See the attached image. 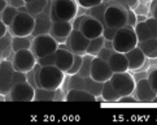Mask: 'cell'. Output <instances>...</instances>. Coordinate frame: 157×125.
Masks as SVG:
<instances>
[{
    "label": "cell",
    "mask_w": 157,
    "mask_h": 125,
    "mask_svg": "<svg viewBox=\"0 0 157 125\" xmlns=\"http://www.w3.org/2000/svg\"><path fill=\"white\" fill-rule=\"evenodd\" d=\"M138 46V37L134 27L125 25L117 30L114 38L112 39V47L116 52L126 54L134 47Z\"/></svg>",
    "instance_id": "obj_1"
},
{
    "label": "cell",
    "mask_w": 157,
    "mask_h": 125,
    "mask_svg": "<svg viewBox=\"0 0 157 125\" xmlns=\"http://www.w3.org/2000/svg\"><path fill=\"white\" fill-rule=\"evenodd\" d=\"M78 12L77 0H51V20L73 21Z\"/></svg>",
    "instance_id": "obj_2"
},
{
    "label": "cell",
    "mask_w": 157,
    "mask_h": 125,
    "mask_svg": "<svg viewBox=\"0 0 157 125\" xmlns=\"http://www.w3.org/2000/svg\"><path fill=\"white\" fill-rule=\"evenodd\" d=\"M103 25L114 29L127 25V9L120 4H109L103 13Z\"/></svg>",
    "instance_id": "obj_3"
},
{
    "label": "cell",
    "mask_w": 157,
    "mask_h": 125,
    "mask_svg": "<svg viewBox=\"0 0 157 125\" xmlns=\"http://www.w3.org/2000/svg\"><path fill=\"white\" fill-rule=\"evenodd\" d=\"M65 79V72L56 65L40 68V87L47 90H57L61 87Z\"/></svg>",
    "instance_id": "obj_4"
},
{
    "label": "cell",
    "mask_w": 157,
    "mask_h": 125,
    "mask_svg": "<svg viewBox=\"0 0 157 125\" xmlns=\"http://www.w3.org/2000/svg\"><path fill=\"white\" fill-rule=\"evenodd\" d=\"M35 27V17L27 12H18L8 29L13 37H30Z\"/></svg>",
    "instance_id": "obj_5"
},
{
    "label": "cell",
    "mask_w": 157,
    "mask_h": 125,
    "mask_svg": "<svg viewBox=\"0 0 157 125\" xmlns=\"http://www.w3.org/2000/svg\"><path fill=\"white\" fill-rule=\"evenodd\" d=\"M59 48V42L51 34H42L33 38L31 41V51L34 52L35 58H43L49 54L56 52Z\"/></svg>",
    "instance_id": "obj_6"
},
{
    "label": "cell",
    "mask_w": 157,
    "mask_h": 125,
    "mask_svg": "<svg viewBox=\"0 0 157 125\" xmlns=\"http://www.w3.org/2000/svg\"><path fill=\"white\" fill-rule=\"evenodd\" d=\"M110 83L114 87V90L118 93L121 96L125 95H132L134 90H135V79L134 77L127 72L123 73H113V76L110 77Z\"/></svg>",
    "instance_id": "obj_7"
},
{
    "label": "cell",
    "mask_w": 157,
    "mask_h": 125,
    "mask_svg": "<svg viewBox=\"0 0 157 125\" xmlns=\"http://www.w3.org/2000/svg\"><path fill=\"white\" fill-rule=\"evenodd\" d=\"M36 62H38V59L35 58L34 52L30 48H25L14 52L12 65L14 68V71L27 73L35 67Z\"/></svg>",
    "instance_id": "obj_8"
},
{
    "label": "cell",
    "mask_w": 157,
    "mask_h": 125,
    "mask_svg": "<svg viewBox=\"0 0 157 125\" xmlns=\"http://www.w3.org/2000/svg\"><path fill=\"white\" fill-rule=\"evenodd\" d=\"M9 99L13 102H33L35 96V87L29 82H20L12 86L9 91Z\"/></svg>",
    "instance_id": "obj_9"
},
{
    "label": "cell",
    "mask_w": 157,
    "mask_h": 125,
    "mask_svg": "<svg viewBox=\"0 0 157 125\" xmlns=\"http://www.w3.org/2000/svg\"><path fill=\"white\" fill-rule=\"evenodd\" d=\"M134 30L136 33L138 42H144L148 39L157 38V20L155 17H149V18L136 22L134 26Z\"/></svg>",
    "instance_id": "obj_10"
},
{
    "label": "cell",
    "mask_w": 157,
    "mask_h": 125,
    "mask_svg": "<svg viewBox=\"0 0 157 125\" xmlns=\"http://www.w3.org/2000/svg\"><path fill=\"white\" fill-rule=\"evenodd\" d=\"M79 30L82 31L83 35L91 41V39H95V38L103 35L104 25L100 20L95 18L92 16H85V18H83L82 24L79 26Z\"/></svg>",
    "instance_id": "obj_11"
},
{
    "label": "cell",
    "mask_w": 157,
    "mask_h": 125,
    "mask_svg": "<svg viewBox=\"0 0 157 125\" xmlns=\"http://www.w3.org/2000/svg\"><path fill=\"white\" fill-rule=\"evenodd\" d=\"M88 43L90 39L86 38L82 34V31L78 29H73L71 33L69 34V37L66 38V46L73 54L85 55L88 47Z\"/></svg>",
    "instance_id": "obj_12"
},
{
    "label": "cell",
    "mask_w": 157,
    "mask_h": 125,
    "mask_svg": "<svg viewBox=\"0 0 157 125\" xmlns=\"http://www.w3.org/2000/svg\"><path fill=\"white\" fill-rule=\"evenodd\" d=\"M112 76H113V72H112L108 61L100 59L99 56H94L90 77L96 79L99 82H105V81H109Z\"/></svg>",
    "instance_id": "obj_13"
},
{
    "label": "cell",
    "mask_w": 157,
    "mask_h": 125,
    "mask_svg": "<svg viewBox=\"0 0 157 125\" xmlns=\"http://www.w3.org/2000/svg\"><path fill=\"white\" fill-rule=\"evenodd\" d=\"M35 17V27L31 35L36 37V35H42V34H49L52 26V20H51V0H48V4L46 9L42 13H39Z\"/></svg>",
    "instance_id": "obj_14"
},
{
    "label": "cell",
    "mask_w": 157,
    "mask_h": 125,
    "mask_svg": "<svg viewBox=\"0 0 157 125\" xmlns=\"http://www.w3.org/2000/svg\"><path fill=\"white\" fill-rule=\"evenodd\" d=\"M13 73L14 68L12 65V61H2L0 64V94L2 95H8L12 89Z\"/></svg>",
    "instance_id": "obj_15"
},
{
    "label": "cell",
    "mask_w": 157,
    "mask_h": 125,
    "mask_svg": "<svg viewBox=\"0 0 157 125\" xmlns=\"http://www.w3.org/2000/svg\"><path fill=\"white\" fill-rule=\"evenodd\" d=\"M135 98L140 103H152L157 93L152 89L149 85L148 78H140L135 85V90H134Z\"/></svg>",
    "instance_id": "obj_16"
},
{
    "label": "cell",
    "mask_w": 157,
    "mask_h": 125,
    "mask_svg": "<svg viewBox=\"0 0 157 125\" xmlns=\"http://www.w3.org/2000/svg\"><path fill=\"white\" fill-rule=\"evenodd\" d=\"M71 30H73V22L71 21L59 20V21L52 22L49 34H51L59 43H63V42H66V38L69 37Z\"/></svg>",
    "instance_id": "obj_17"
},
{
    "label": "cell",
    "mask_w": 157,
    "mask_h": 125,
    "mask_svg": "<svg viewBox=\"0 0 157 125\" xmlns=\"http://www.w3.org/2000/svg\"><path fill=\"white\" fill-rule=\"evenodd\" d=\"M55 54H56V64L55 65L63 72L68 73V71L73 65V61H74V54L68 48H61V47H59Z\"/></svg>",
    "instance_id": "obj_18"
},
{
    "label": "cell",
    "mask_w": 157,
    "mask_h": 125,
    "mask_svg": "<svg viewBox=\"0 0 157 125\" xmlns=\"http://www.w3.org/2000/svg\"><path fill=\"white\" fill-rule=\"evenodd\" d=\"M108 64L113 73H123L128 72V61L125 54L122 52H114L109 56Z\"/></svg>",
    "instance_id": "obj_19"
},
{
    "label": "cell",
    "mask_w": 157,
    "mask_h": 125,
    "mask_svg": "<svg viewBox=\"0 0 157 125\" xmlns=\"http://www.w3.org/2000/svg\"><path fill=\"white\" fill-rule=\"evenodd\" d=\"M128 61V71H139L145 64V55L138 46L125 54Z\"/></svg>",
    "instance_id": "obj_20"
},
{
    "label": "cell",
    "mask_w": 157,
    "mask_h": 125,
    "mask_svg": "<svg viewBox=\"0 0 157 125\" xmlns=\"http://www.w3.org/2000/svg\"><path fill=\"white\" fill-rule=\"evenodd\" d=\"M68 102H96L98 98L85 89H69L68 94L65 96Z\"/></svg>",
    "instance_id": "obj_21"
},
{
    "label": "cell",
    "mask_w": 157,
    "mask_h": 125,
    "mask_svg": "<svg viewBox=\"0 0 157 125\" xmlns=\"http://www.w3.org/2000/svg\"><path fill=\"white\" fill-rule=\"evenodd\" d=\"M138 47L143 51L145 58L157 59V38L148 39L144 42H138Z\"/></svg>",
    "instance_id": "obj_22"
},
{
    "label": "cell",
    "mask_w": 157,
    "mask_h": 125,
    "mask_svg": "<svg viewBox=\"0 0 157 125\" xmlns=\"http://www.w3.org/2000/svg\"><path fill=\"white\" fill-rule=\"evenodd\" d=\"M101 96L105 102H110V103H114V102H118L121 95L114 90V87L112 86L110 81H105L103 83V90H101Z\"/></svg>",
    "instance_id": "obj_23"
},
{
    "label": "cell",
    "mask_w": 157,
    "mask_h": 125,
    "mask_svg": "<svg viewBox=\"0 0 157 125\" xmlns=\"http://www.w3.org/2000/svg\"><path fill=\"white\" fill-rule=\"evenodd\" d=\"M103 83L104 82H99L96 79H94L91 77H85V90H87L88 93H91L98 98L99 95H101V90H103Z\"/></svg>",
    "instance_id": "obj_24"
},
{
    "label": "cell",
    "mask_w": 157,
    "mask_h": 125,
    "mask_svg": "<svg viewBox=\"0 0 157 125\" xmlns=\"http://www.w3.org/2000/svg\"><path fill=\"white\" fill-rule=\"evenodd\" d=\"M105 41H106V39L103 35L95 38V39H91L90 43H88V47H87L86 54L92 55V56H98V54L100 52V50H101L105 46Z\"/></svg>",
    "instance_id": "obj_25"
},
{
    "label": "cell",
    "mask_w": 157,
    "mask_h": 125,
    "mask_svg": "<svg viewBox=\"0 0 157 125\" xmlns=\"http://www.w3.org/2000/svg\"><path fill=\"white\" fill-rule=\"evenodd\" d=\"M17 14H18V9L16 7H12V5L8 4L7 7H5V9L0 13V18H2V21L9 27L10 25H12V22L14 21V18H16V16Z\"/></svg>",
    "instance_id": "obj_26"
},
{
    "label": "cell",
    "mask_w": 157,
    "mask_h": 125,
    "mask_svg": "<svg viewBox=\"0 0 157 125\" xmlns=\"http://www.w3.org/2000/svg\"><path fill=\"white\" fill-rule=\"evenodd\" d=\"M47 4H48V0H35V2H31V3H26L27 13H30L31 16H36L46 9Z\"/></svg>",
    "instance_id": "obj_27"
},
{
    "label": "cell",
    "mask_w": 157,
    "mask_h": 125,
    "mask_svg": "<svg viewBox=\"0 0 157 125\" xmlns=\"http://www.w3.org/2000/svg\"><path fill=\"white\" fill-rule=\"evenodd\" d=\"M13 52L20 50H25V48H30L31 47V41L29 37H13L12 42H10Z\"/></svg>",
    "instance_id": "obj_28"
},
{
    "label": "cell",
    "mask_w": 157,
    "mask_h": 125,
    "mask_svg": "<svg viewBox=\"0 0 157 125\" xmlns=\"http://www.w3.org/2000/svg\"><path fill=\"white\" fill-rule=\"evenodd\" d=\"M56 98V90H47L43 87L35 89L34 100H55Z\"/></svg>",
    "instance_id": "obj_29"
},
{
    "label": "cell",
    "mask_w": 157,
    "mask_h": 125,
    "mask_svg": "<svg viewBox=\"0 0 157 125\" xmlns=\"http://www.w3.org/2000/svg\"><path fill=\"white\" fill-rule=\"evenodd\" d=\"M92 60H94V56H92V55H88V54H85V55H83L82 67H81L79 72H78L82 77H88V76H90V73H91Z\"/></svg>",
    "instance_id": "obj_30"
},
{
    "label": "cell",
    "mask_w": 157,
    "mask_h": 125,
    "mask_svg": "<svg viewBox=\"0 0 157 125\" xmlns=\"http://www.w3.org/2000/svg\"><path fill=\"white\" fill-rule=\"evenodd\" d=\"M69 89H85V77L79 73L71 75L69 79Z\"/></svg>",
    "instance_id": "obj_31"
},
{
    "label": "cell",
    "mask_w": 157,
    "mask_h": 125,
    "mask_svg": "<svg viewBox=\"0 0 157 125\" xmlns=\"http://www.w3.org/2000/svg\"><path fill=\"white\" fill-rule=\"evenodd\" d=\"M82 61H83V55H78V54H74V61H73V65L71 68L68 71V75L71 76V75H75V73L79 72L81 67H82Z\"/></svg>",
    "instance_id": "obj_32"
},
{
    "label": "cell",
    "mask_w": 157,
    "mask_h": 125,
    "mask_svg": "<svg viewBox=\"0 0 157 125\" xmlns=\"http://www.w3.org/2000/svg\"><path fill=\"white\" fill-rule=\"evenodd\" d=\"M38 64L40 67H48V65H55L56 64V54H49L47 56L38 59Z\"/></svg>",
    "instance_id": "obj_33"
},
{
    "label": "cell",
    "mask_w": 157,
    "mask_h": 125,
    "mask_svg": "<svg viewBox=\"0 0 157 125\" xmlns=\"http://www.w3.org/2000/svg\"><path fill=\"white\" fill-rule=\"evenodd\" d=\"M77 3L79 4V7H82V8L91 9V8L99 7V5L103 3V0H77Z\"/></svg>",
    "instance_id": "obj_34"
},
{
    "label": "cell",
    "mask_w": 157,
    "mask_h": 125,
    "mask_svg": "<svg viewBox=\"0 0 157 125\" xmlns=\"http://www.w3.org/2000/svg\"><path fill=\"white\" fill-rule=\"evenodd\" d=\"M147 78H148V81H149V85L152 86V89L157 93V68H156V69H152V71L148 73Z\"/></svg>",
    "instance_id": "obj_35"
},
{
    "label": "cell",
    "mask_w": 157,
    "mask_h": 125,
    "mask_svg": "<svg viewBox=\"0 0 157 125\" xmlns=\"http://www.w3.org/2000/svg\"><path fill=\"white\" fill-rule=\"evenodd\" d=\"M26 81H27L26 73H24V72H18V71H14V73H13V81H12L13 85L20 83V82H26Z\"/></svg>",
    "instance_id": "obj_36"
},
{
    "label": "cell",
    "mask_w": 157,
    "mask_h": 125,
    "mask_svg": "<svg viewBox=\"0 0 157 125\" xmlns=\"http://www.w3.org/2000/svg\"><path fill=\"white\" fill-rule=\"evenodd\" d=\"M118 29H114V27H108V26H104V33H103V37L106 39V41H112L114 38L116 33Z\"/></svg>",
    "instance_id": "obj_37"
},
{
    "label": "cell",
    "mask_w": 157,
    "mask_h": 125,
    "mask_svg": "<svg viewBox=\"0 0 157 125\" xmlns=\"http://www.w3.org/2000/svg\"><path fill=\"white\" fill-rule=\"evenodd\" d=\"M114 52V50L113 48H105V46L100 50V52L98 54V56L100 59H103V60H105V61H108V59H109V56Z\"/></svg>",
    "instance_id": "obj_38"
},
{
    "label": "cell",
    "mask_w": 157,
    "mask_h": 125,
    "mask_svg": "<svg viewBox=\"0 0 157 125\" xmlns=\"http://www.w3.org/2000/svg\"><path fill=\"white\" fill-rule=\"evenodd\" d=\"M136 16L134 14L132 10H127V25H130V26H135L136 25Z\"/></svg>",
    "instance_id": "obj_39"
},
{
    "label": "cell",
    "mask_w": 157,
    "mask_h": 125,
    "mask_svg": "<svg viewBox=\"0 0 157 125\" xmlns=\"http://www.w3.org/2000/svg\"><path fill=\"white\" fill-rule=\"evenodd\" d=\"M118 103H138V99L134 98L132 95H125V96H121Z\"/></svg>",
    "instance_id": "obj_40"
},
{
    "label": "cell",
    "mask_w": 157,
    "mask_h": 125,
    "mask_svg": "<svg viewBox=\"0 0 157 125\" xmlns=\"http://www.w3.org/2000/svg\"><path fill=\"white\" fill-rule=\"evenodd\" d=\"M8 4L12 5V7H16V8H20V7H24V5H26L25 0H8Z\"/></svg>",
    "instance_id": "obj_41"
},
{
    "label": "cell",
    "mask_w": 157,
    "mask_h": 125,
    "mask_svg": "<svg viewBox=\"0 0 157 125\" xmlns=\"http://www.w3.org/2000/svg\"><path fill=\"white\" fill-rule=\"evenodd\" d=\"M7 30H8V26L2 21V18H0V39H2L3 37H5V34H7Z\"/></svg>",
    "instance_id": "obj_42"
},
{
    "label": "cell",
    "mask_w": 157,
    "mask_h": 125,
    "mask_svg": "<svg viewBox=\"0 0 157 125\" xmlns=\"http://www.w3.org/2000/svg\"><path fill=\"white\" fill-rule=\"evenodd\" d=\"M83 18H85V16H81V17H78V18L73 22V29H78L79 30V26H81V24H82V21H83Z\"/></svg>",
    "instance_id": "obj_43"
},
{
    "label": "cell",
    "mask_w": 157,
    "mask_h": 125,
    "mask_svg": "<svg viewBox=\"0 0 157 125\" xmlns=\"http://www.w3.org/2000/svg\"><path fill=\"white\" fill-rule=\"evenodd\" d=\"M8 5V0H0V13L5 9V7Z\"/></svg>",
    "instance_id": "obj_44"
},
{
    "label": "cell",
    "mask_w": 157,
    "mask_h": 125,
    "mask_svg": "<svg viewBox=\"0 0 157 125\" xmlns=\"http://www.w3.org/2000/svg\"><path fill=\"white\" fill-rule=\"evenodd\" d=\"M152 17H155V18L157 20V5L153 8V10H152Z\"/></svg>",
    "instance_id": "obj_45"
},
{
    "label": "cell",
    "mask_w": 157,
    "mask_h": 125,
    "mask_svg": "<svg viewBox=\"0 0 157 125\" xmlns=\"http://www.w3.org/2000/svg\"><path fill=\"white\" fill-rule=\"evenodd\" d=\"M156 5H157V0H152V3H151V10H153Z\"/></svg>",
    "instance_id": "obj_46"
},
{
    "label": "cell",
    "mask_w": 157,
    "mask_h": 125,
    "mask_svg": "<svg viewBox=\"0 0 157 125\" xmlns=\"http://www.w3.org/2000/svg\"><path fill=\"white\" fill-rule=\"evenodd\" d=\"M152 103H157V95L155 96V99H153V102H152Z\"/></svg>",
    "instance_id": "obj_47"
},
{
    "label": "cell",
    "mask_w": 157,
    "mask_h": 125,
    "mask_svg": "<svg viewBox=\"0 0 157 125\" xmlns=\"http://www.w3.org/2000/svg\"><path fill=\"white\" fill-rule=\"evenodd\" d=\"M31 2H35V0H25V3H31Z\"/></svg>",
    "instance_id": "obj_48"
},
{
    "label": "cell",
    "mask_w": 157,
    "mask_h": 125,
    "mask_svg": "<svg viewBox=\"0 0 157 125\" xmlns=\"http://www.w3.org/2000/svg\"><path fill=\"white\" fill-rule=\"evenodd\" d=\"M0 64H2V61H0Z\"/></svg>",
    "instance_id": "obj_49"
}]
</instances>
